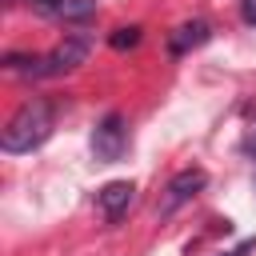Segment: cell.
<instances>
[{"label": "cell", "instance_id": "30bf717a", "mask_svg": "<svg viewBox=\"0 0 256 256\" xmlns=\"http://www.w3.org/2000/svg\"><path fill=\"white\" fill-rule=\"evenodd\" d=\"M32 4H36L40 12H56V16H60V4H64V0H32Z\"/></svg>", "mask_w": 256, "mask_h": 256}, {"label": "cell", "instance_id": "8fae6325", "mask_svg": "<svg viewBox=\"0 0 256 256\" xmlns=\"http://www.w3.org/2000/svg\"><path fill=\"white\" fill-rule=\"evenodd\" d=\"M252 244H256V240H244L240 248H232V252H224V256H248V252H252Z\"/></svg>", "mask_w": 256, "mask_h": 256}, {"label": "cell", "instance_id": "7a4b0ae2", "mask_svg": "<svg viewBox=\"0 0 256 256\" xmlns=\"http://www.w3.org/2000/svg\"><path fill=\"white\" fill-rule=\"evenodd\" d=\"M88 52H92V36H88V32H72V36H64L52 52L36 56V64L28 68V76H32V80H52V76L76 72V68L88 60Z\"/></svg>", "mask_w": 256, "mask_h": 256}, {"label": "cell", "instance_id": "5b68a950", "mask_svg": "<svg viewBox=\"0 0 256 256\" xmlns=\"http://www.w3.org/2000/svg\"><path fill=\"white\" fill-rule=\"evenodd\" d=\"M208 36H212V24H208V20H188V24H180V28L168 36V52H172V56H184V52L208 44Z\"/></svg>", "mask_w": 256, "mask_h": 256}, {"label": "cell", "instance_id": "52a82bcc", "mask_svg": "<svg viewBox=\"0 0 256 256\" xmlns=\"http://www.w3.org/2000/svg\"><path fill=\"white\" fill-rule=\"evenodd\" d=\"M60 16L68 24H84L88 16H96V0H64L60 4Z\"/></svg>", "mask_w": 256, "mask_h": 256}, {"label": "cell", "instance_id": "9c48e42d", "mask_svg": "<svg viewBox=\"0 0 256 256\" xmlns=\"http://www.w3.org/2000/svg\"><path fill=\"white\" fill-rule=\"evenodd\" d=\"M240 16H244L248 24H256V0H240Z\"/></svg>", "mask_w": 256, "mask_h": 256}, {"label": "cell", "instance_id": "8992f818", "mask_svg": "<svg viewBox=\"0 0 256 256\" xmlns=\"http://www.w3.org/2000/svg\"><path fill=\"white\" fill-rule=\"evenodd\" d=\"M132 180H108L100 192H96V204H100V212L108 216V220H120V212L132 204Z\"/></svg>", "mask_w": 256, "mask_h": 256}, {"label": "cell", "instance_id": "6da1fadb", "mask_svg": "<svg viewBox=\"0 0 256 256\" xmlns=\"http://www.w3.org/2000/svg\"><path fill=\"white\" fill-rule=\"evenodd\" d=\"M52 128H56V104L44 100V96H32V100H24V104L12 112V120L4 124L0 148H4L8 156L32 152V148H40V144L52 136Z\"/></svg>", "mask_w": 256, "mask_h": 256}, {"label": "cell", "instance_id": "ba28073f", "mask_svg": "<svg viewBox=\"0 0 256 256\" xmlns=\"http://www.w3.org/2000/svg\"><path fill=\"white\" fill-rule=\"evenodd\" d=\"M108 44L116 48V52H124V48H136L140 44V28L132 24V28H116L112 36H108Z\"/></svg>", "mask_w": 256, "mask_h": 256}, {"label": "cell", "instance_id": "277c9868", "mask_svg": "<svg viewBox=\"0 0 256 256\" xmlns=\"http://www.w3.org/2000/svg\"><path fill=\"white\" fill-rule=\"evenodd\" d=\"M208 184V176H204V168H184V172H176L172 180H168V188H164V200H160V216H172L176 208H184L200 188Z\"/></svg>", "mask_w": 256, "mask_h": 256}, {"label": "cell", "instance_id": "3957f363", "mask_svg": "<svg viewBox=\"0 0 256 256\" xmlns=\"http://www.w3.org/2000/svg\"><path fill=\"white\" fill-rule=\"evenodd\" d=\"M124 148H128V124H124L120 112H108V116L92 128V156H96L100 164H116V160L124 156Z\"/></svg>", "mask_w": 256, "mask_h": 256}]
</instances>
